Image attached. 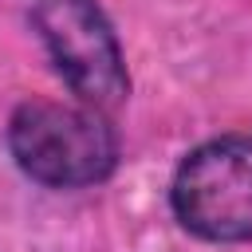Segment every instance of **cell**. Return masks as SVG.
I'll return each mask as SVG.
<instances>
[{
  "label": "cell",
  "instance_id": "obj_3",
  "mask_svg": "<svg viewBox=\"0 0 252 252\" xmlns=\"http://www.w3.org/2000/svg\"><path fill=\"white\" fill-rule=\"evenodd\" d=\"M173 213L205 240H248L252 138H217L193 150L173 177Z\"/></svg>",
  "mask_w": 252,
  "mask_h": 252
},
{
  "label": "cell",
  "instance_id": "obj_1",
  "mask_svg": "<svg viewBox=\"0 0 252 252\" xmlns=\"http://www.w3.org/2000/svg\"><path fill=\"white\" fill-rule=\"evenodd\" d=\"M20 169L43 185L75 189L94 185L114 169V134L94 106L32 98L12 114L8 126Z\"/></svg>",
  "mask_w": 252,
  "mask_h": 252
},
{
  "label": "cell",
  "instance_id": "obj_2",
  "mask_svg": "<svg viewBox=\"0 0 252 252\" xmlns=\"http://www.w3.org/2000/svg\"><path fill=\"white\" fill-rule=\"evenodd\" d=\"M32 20L55 67L87 106L114 110L130 94L126 63L98 0H35Z\"/></svg>",
  "mask_w": 252,
  "mask_h": 252
}]
</instances>
